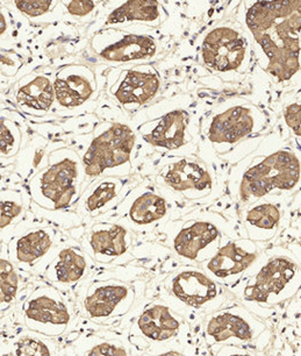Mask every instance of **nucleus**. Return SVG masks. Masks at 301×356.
I'll use <instances>...</instances> for the list:
<instances>
[{"mask_svg":"<svg viewBox=\"0 0 301 356\" xmlns=\"http://www.w3.org/2000/svg\"><path fill=\"white\" fill-rule=\"evenodd\" d=\"M247 24L269 56L268 72L279 81L290 79L300 69V1H259L249 10Z\"/></svg>","mask_w":301,"mask_h":356,"instance_id":"obj_1","label":"nucleus"},{"mask_svg":"<svg viewBox=\"0 0 301 356\" xmlns=\"http://www.w3.org/2000/svg\"><path fill=\"white\" fill-rule=\"evenodd\" d=\"M300 178V163L293 154L277 152L252 168L245 175L241 184V197H263L273 189L288 190Z\"/></svg>","mask_w":301,"mask_h":356,"instance_id":"obj_2","label":"nucleus"},{"mask_svg":"<svg viewBox=\"0 0 301 356\" xmlns=\"http://www.w3.org/2000/svg\"><path fill=\"white\" fill-rule=\"evenodd\" d=\"M135 136L128 126L114 124L108 131L93 140L84 156L86 174L97 176L107 168L126 163L134 147Z\"/></svg>","mask_w":301,"mask_h":356,"instance_id":"obj_3","label":"nucleus"},{"mask_svg":"<svg viewBox=\"0 0 301 356\" xmlns=\"http://www.w3.org/2000/svg\"><path fill=\"white\" fill-rule=\"evenodd\" d=\"M245 43L234 29H214L206 36L202 56L206 65L219 72L238 69L243 61Z\"/></svg>","mask_w":301,"mask_h":356,"instance_id":"obj_4","label":"nucleus"},{"mask_svg":"<svg viewBox=\"0 0 301 356\" xmlns=\"http://www.w3.org/2000/svg\"><path fill=\"white\" fill-rule=\"evenodd\" d=\"M77 178V164L72 160H63L43 174L41 191L51 200L55 209H62L70 204L76 193L74 181Z\"/></svg>","mask_w":301,"mask_h":356,"instance_id":"obj_5","label":"nucleus"},{"mask_svg":"<svg viewBox=\"0 0 301 356\" xmlns=\"http://www.w3.org/2000/svg\"><path fill=\"white\" fill-rule=\"evenodd\" d=\"M295 266L286 259H273L259 271L255 284L245 289V298L266 302L270 295H278L293 277Z\"/></svg>","mask_w":301,"mask_h":356,"instance_id":"obj_6","label":"nucleus"},{"mask_svg":"<svg viewBox=\"0 0 301 356\" xmlns=\"http://www.w3.org/2000/svg\"><path fill=\"white\" fill-rule=\"evenodd\" d=\"M252 127L254 120L250 111L245 107H233L213 119L209 140L218 143H234L248 136Z\"/></svg>","mask_w":301,"mask_h":356,"instance_id":"obj_7","label":"nucleus"},{"mask_svg":"<svg viewBox=\"0 0 301 356\" xmlns=\"http://www.w3.org/2000/svg\"><path fill=\"white\" fill-rule=\"evenodd\" d=\"M174 292L178 298L192 307H200L216 296V285L198 271H185L174 281Z\"/></svg>","mask_w":301,"mask_h":356,"instance_id":"obj_8","label":"nucleus"},{"mask_svg":"<svg viewBox=\"0 0 301 356\" xmlns=\"http://www.w3.org/2000/svg\"><path fill=\"white\" fill-rule=\"evenodd\" d=\"M25 318L29 327L35 325L63 326L70 321L67 307L47 295L34 296L26 307Z\"/></svg>","mask_w":301,"mask_h":356,"instance_id":"obj_9","label":"nucleus"},{"mask_svg":"<svg viewBox=\"0 0 301 356\" xmlns=\"http://www.w3.org/2000/svg\"><path fill=\"white\" fill-rule=\"evenodd\" d=\"M160 86L156 76L140 72H129L115 91L122 104H145L153 99Z\"/></svg>","mask_w":301,"mask_h":356,"instance_id":"obj_10","label":"nucleus"},{"mask_svg":"<svg viewBox=\"0 0 301 356\" xmlns=\"http://www.w3.org/2000/svg\"><path fill=\"white\" fill-rule=\"evenodd\" d=\"M186 114L183 111H174L164 115L156 129L145 139L154 146L167 149H177L185 143Z\"/></svg>","mask_w":301,"mask_h":356,"instance_id":"obj_11","label":"nucleus"},{"mask_svg":"<svg viewBox=\"0 0 301 356\" xmlns=\"http://www.w3.org/2000/svg\"><path fill=\"white\" fill-rule=\"evenodd\" d=\"M138 327L147 338L164 341L177 334L179 323L171 316L168 307L157 305L142 314Z\"/></svg>","mask_w":301,"mask_h":356,"instance_id":"obj_12","label":"nucleus"},{"mask_svg":"<svg viewBox=\"0 0 301 356\" xmlns=\"http://www.w3.org/2000/svg\"><path fill=\"white\" fill-rule=\"evenodd\" d=\"M165 182L177 191L188 189L205 190L211 188L212 181L209 172L186 160L174 163L168 171Z\"/></svg>","mask_w":301,"mask_h":356,"instance_id":"obj_13","label":"nucleus"},{"mask_svg":"<svg viewBox=\"0 0 301 356\" xmlns=\"http://www.w3.org/2000/svg\"><path fill=\"white\" fill-rule=\"evenodd\" d=\"M155 50V43L148 36L128 35L105 48L100 56L108 61L127 62L153 56Z\"/></svg>","mask_w":301,"mask_h":356,"instance_id":"obj_14","label":"nucleus"},{"mask_svg":"<svg viewBox=\"0 0 301 356\" xmlns=\"http://www.w3.org/2000/svg\"><path fill=\"white\" fill-rule=\"evenodd\" d=\"M218 236V229L209 222H195L184 228L174 240V250L181 257L195 260L200 250Z\"/></svg>","mask_w":301,"mask_h":356,"instance_id":"obj_15","label":"nucleus"},{"mask_svg":"<svg viewBox=\"0 0 301 356\" xmlns=\"http://www.w3.org/2000/svg\"><path fill=\"white\" fill-rule=\"evenodd\" d=\"M255 259V254L248 253L231 243L222 247L213 257L209 264V269L219 277H227L245 271Z\"/></svg>","mask_w":301,"mask_h":356,"instance_id":"obj_16","label":"nucleus"},{"mask_svg":"<svg viewBox=\"0 0 301 356\" xmlns=\"http://www.w3.org/2000/svg\"><path fill=\"white\" fill-rule=\"evenodd\" d=\"M127 295L128 290L126 286L103 285L86 297V311L93 318L108 317Z\"/></svg>","mask_w":301,"mask_h":356,"instance_id":"obj_17","label":"nucleus"},{"mask_svg":"<svg viewBox=\"0 0 301 356\" xmlns=\"http://www.w3.org/2000/svg\"><path fill=\"white\" fill-rule=\"evenodd\" d=\"M54 92L62 106L74 107L89 99L93 93V88L86 77L70 75L56 79Z\"/></svg>","mask_w":301,"mask_h":356,"instance_id":"obj_18","label":"nucleus"},{"mask_svg":"<svg viewBox=\"0 0 301 356\" xmlns=\"http://www.w3.org/2000/svg\"><path fill=\"white\" fill-rule=\"evenodd\" d=\"M54 86L49 79L38 76L27 86L20 88L17 95L19 105L32 110L47 111L54 100Z\"/></svg>","mask_w":301,"mask_h":356,"instance_id":"obj_19","label":"nucleus"},{"mask_svg":"<svg viewBox=\"0 0 301 356\" xmlns=\"http://www.w3.org/2000/svg\"><path fill=\"white\" fill-rule=\"evenodd\" d=\"M207 333L219 342L229 338H238L240 340L252 339L249 325L241 318L231 314H220L213 318L207 326Z\"/></svg>","mask_w":301,"mask_h":356,"instance_id":"obj_20","label":"nucleus"},{"mask_svg":"<svg viewBox=\"0 0 301 356\" xmlns=\"http://www.w3.org/2000/svg\"><path fill=\"white\" fill-rule=\"evenodd\" d=\"M51 247V239L46 231L31 232L19 238L15 243V260L22 264H33L39 260Z\"/></svg>","mask_w":301,"mask_h":356,"instance_id":"obj_21","label":"nucleus"},{"mask_svg":"<svg viewBox=\"0 0 301 356\" xmlns=\"http://www.w3.org/2000/svg\"><path fill=\"white\" fill-rule=\"evenodd\" d=\"M158 3L154 0H135L128 1L117 8L107 19V24L141 20L152 22L158 18Z\"/></svg>","mask_w":301,"mask_h":356,"instance_id":"obj_22","label":"nucleus"},{"mask_svg":"<svg viewBox=\"0 0 301 356\" xmlns=\"http://www.w3.org/2000/svg\"><path fill=\"white\" fill-rule=\"evenodd\" d=\"M91 247L96 254L119 257L127 250L126 229L121 226H113L96 232L91 236Z\"/></svg>","mask_w":301,"mask_h":356,"instance_id":"obj_23","label":"nucleus"},{"mask_svg":"<svg viewBox=\"0 0 301 356\" xmlns=\"http://www.w3.org/2000/svg\"><path fill=\"white\" fill-rule=\"evenodd\" d=\"M167 207L163 198L148 193L135 200L129 216L138 224H150L163 217Z\"/></svg>","mask_w":301,"mask_h":356,"instance_id":"obj_24","label":"nucleus"},{"mask_svg":"<svg viewBox=\"0 0 301 356\" xmlns=\"http://www.w3.org/2000/svg\"><path fill=\"white\" fill-rule=\"evenodd\" d=\"M86 268V259L72 248H67L58 255L55 274L60 283H74L82 277Z\"/></svg>","mask_w":301,"mask_h":356,"instance_id":"obj_25","label":"nucleus"},{"mask_svg":"<svg viewBox=\"0 0 301 356\" xmlns=\"http://www.w3.org/2000/svg\"><path fill=\"white\" fill-rule=\"evenodd\" d=\"M19 276L10 261L0 259V309L8 307L18 292Z\"/></svg>","mask_w":301,"mask_h":356,"instance_id":"obj_26","label":"nucleus"},{"mask_svg":"<svg viewBox=\"0 0 301 356\" xmlns=\"http://www.w3.org/2000/svg\"><path fill=\"white\" fill-rule=\"evenodd\" d=\"M279 218V210L275 205L264 204V205H259V207L252 209L249 212L247 219L250 224L254 225L256 227L271 229L278 224Z\"/></svg>","mask_w":301,"mask_h":356,"instance_id":"obj_27","label":"nucleus"},{"mask_svg":"<svg viewBox=\"0 0 301 356\" xmlns=\"http://www.w3.org/2000/svg\"><path fill=\"white\" fill-rule=\"evenodd\" d=\"M115 184L111 182L101 183L92 195L89 197V200L86 202V207L90 211H95L97 209L104 207L105 204L108 203L111 200H113L115 197Z\"/></svg>","mask_w":301,"mask_h":356,"instance_id":"obj_28","label":"nucleus"},{"mask_svg":"<svg viewBox=\"0 0 301 356\" xmlns=\"http://www.w3.org/2000/svg\"><path fill=\"white\" fill-rule=\"evenodd\" d=\"M18 143V136L15 134V127H12L8 122L0 119V153L11 154Z\"/></svg>","mask_w":301,"mask_h":356,"instance_id":"obj_29","label":"nucleus"},{"mask_svg":"<svg viewBox=\"0 0 301 356\" xmlns=\"http://www.w3.org/2000/svg\"><path fill=\"white\" fill-rule=\"evenodd\" d=\"M15 354L17 355H50V352L48 347L40 340L24 338L17 346Z\"/></svg>","mask_w":301,"mask_h":356,"instance_id":"obj_30","label":"nucleus"},{"mask_svg":"<svg viewBox=\"0 0 301 356\" xmlns=\"http://www.w3.org/2000/svg\"><path fill=\"white\" fill-rule=\"evenodd\" d=\"M22 210V205L15 200H0V229L11 225L20 216Z\"/></svg>","mask_w":301,"mask_h":356,"instance_id":"obj_31","label":"nucleus"},{"mask_svg":"<svg viewBox=\"0 0 301 356\" xmlns=\"http://www.w3.org/2000/svg\"><path fill=\"white\" fill-rule=\"evenodd\" d=\"M15 6L19 11L29 15V17H39L49 11L51 1L48 0H32V1H15Z\"/></svg>","mask_w":301,"mask_h":356,"instance_id":"obj_32","label":"nucleus"},{"mask_svg":"<svg viewBox=\"0 0 301 356\" xmlns=\"http://www.w3.org/2000/svg\"><path fill=\"white\" fill-rule=\"evenodd\" d=\"M287 125L293 129L297 136H301V107L300 104H292L285 110Z\"/></svg>","mask_w":301,"mask_h":356,"instance_id":"obj_33","label":"nucleus"},{"mask_svg":"<svg viewBox=\"0 0 301 356\" xmlns=\"http://www.w3.org/2000/svg\"><path fill=\"white\" fill-rule=\"evenodd\" d=\"M89 355H127L126 349L111 343H101L91 349Z\"/></svg>","mask_w":301,"mask_h":356,"instance_id":"obj_34","label":"nucleus"},{"mask_svg":"<svg viewBox=\"0 0 301 356\" xmlns=\"http://www.w3.org/2000/svg\"><path fill=\"white\" fill-rule=\"evenodd\" d=\"M67 8L71 15L83 17L92 11L95 8V3L93 1H71L67 5Z\"/></svg>","mask_w":301,"mask_h":356,"instance_id":"obj_35","label":"nucleus"},{"mask_svg":"<svg viewBox=\"0 0 301 356\" xmlns=\"http://www.w3.org/2000/svg\"><path fill=\"white\" fill-rule=\"evenodd\" d=\"M6 27H8V25H6V20H5L4 15L0 13V35L4 34L5 31H6Z\"/></svg>","mask_w":301,"mask_h":356,"instance_id":"obj_36","label":"nucleus"}]
</instances>
